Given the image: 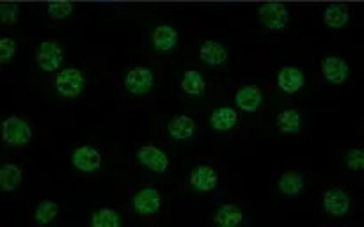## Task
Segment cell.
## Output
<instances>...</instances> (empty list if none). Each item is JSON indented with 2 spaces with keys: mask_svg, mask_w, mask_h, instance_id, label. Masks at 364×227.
<instances>
[{
  "mask_svg": "<svg viewBox=\"0 0 364 227\" xmlns=\"http://www.w3.org/2000/svg\"><path fill=\"white\" fill-rule=\"evenodd\" d=\"M137 162L144 169H148L153 174H164L171 169V158L167 151H164L159 145H142L137 151Z\"/></svg>",
  "mask_w": 364,
  "mask_h": 227,
  "instance_id": "obj_9",
  "label": "cell"
},
{
  "mask_svg": "<svg viewBox=\"0 0 364 227\" xmlns=\"http://www.w3.org/2000/svg\"><path fill=\"white\" fill-rule=\"evenodd\" d=\"M210 128L217 133H230L240 123V114H238V109L228 105H220L217 109L212 110L208 117Z\"/></svg>",
  "mask_w": 364,
  "mask_h": 227,
  "instance_id": "obj_12",
  "label": "cell"
},
{
  "mask_svg": "<svg viewBox=\"0 0 364 227\" xmlns=\"http://www.w3.org/2000/svg\"><path fill=\"white\" fill-rule=\"evenodd\" d=\"M85 85L87 74L78 66L60 67L53 78V91L63 99H77L85 91Z\"/></svg>",
  "mask_w": 364,
  "mask_h": 227,
  "instance_id": "obj_1",
  "label": "cell"
},
{
  "mask_svg": "<svg viewBox=\"0 0 364 227\" xmlns=\"http://www.w3.org/2000/svg\"><path fill=\"white\" fill-rule=\"evenodd\" d=\"M244 222V211L237 204H223L213 215V223L219 227H238Z\"/></svg>",
  "mask_w": 364,
  "mask_h": 227,
  "instance_id": "obj_19",
  "label": "cell"
},
{
  "mask_svg": "<svg viewBox=\"0 0 364 227\" xmlns=\"http://www.w3.org/2000/svg\"><path fill=\"white\" fill-rule=\"evenodd\" d=\"M196 121L192 119L187 114H178V116L171 117L169 123H167V133L173 140L185 142L191 140L196 135Z\"/></svg>",
  "mask_w": 364,
  "mask_h": 227,
  "instance_id": "obj_16",
  "label": "cell"
},
{
  "mask_svg": "<svg viewBox=\"0 0 364 227\" xmlns=\"http://www.w3.org/2000/svg\"><path fill=\"white\" fill-rule=\"evenodd\" d=\"M199 57H201L203 62L208 64V66H223V64H226L230 52H228V48L220 41L206 39V41H203L201 46H199Z\"/></svg>",
  "mask_w": 364,
  "mask_h": 227,
  "instance_id": "obj_17",
  "label": "cell"
},
{
  "mask_svg": "<svg viewBox=\"0 0 364 227\" xmlns=\"http://www.w3.org/2000/svg\"><path fill=\"white\" fill-rule=\"evenodd\" d=\"M59 204L55 201H50V199H43L36 204L34 213H32V218H34L36 226H50L52 222H55V218L59 216Z\"/></svg>",
  "mask_w": 364,
  "mask_h": 227,
  "instance_id": "obj_23",
  "label": "cell"
},
{
  "mask_svg": "<svg viewBox=\"0 0 364 227\" xmlns=\"http://www.w3.org/2000/svg\"><path fill=\"white\" fill-rule=\"evenodd\" d=\"M18 14H20V7L14 2H4L0 6V20L4 25H13L18 21Z\"/></svg>",
  "mask_w": 364,
  "mask_h": 227,
  "instance_id": "obj_29",
  "label": "cell"
},
{
  "mask_svg": "<svg viewBox=\"0 0 364 227\" xmlns=\"http://www.w3.org/2000/svg\"><path fill=\"white\" fill-rule=\"evenodd\" d=\"M322 20L329 28H343L350 20V9L345 4H333L326 7Z\"/></svg>",
  "mask_w": 364,
  "mask_h": 227,
  "instance_id": "obj_24",
  "label": "cell"
},
{
  "mask_svg": "<svg viewBox=\"0 0 364 227\" xmlns=\"http://www.w3.org/2000/svg\"><path fill=\"white\" fill-rule=\"evenodd\" d=\"M103 155L96 145L82 144L71 153V165L82 174H95L102 169Z\"/></svg>",
  "mask_w": 364,
  "mask_h": 227,
  "instance_id": "obj_6",
  "label": "cell"
},
{
  "mask_svg": "<svg viewBox=\"0 0 364 227\" xmlns=\"http://www.w3.org/2000/svg\"><path fill=\"white\" fill-rule=\"evenodd\" d=\"M32 126L20 116H9L2 121V140L9 148H25L32 140Z\"/></svg>",
  "mask_w": 364,
  "mask_h": 227,
  "instance_id": "obj_3",
  "label": "cell"
},
{
  "mask_svg": "<svg viewBox=\"0 0 364 227\" xmlns=\"http://www.w3.org/2000/svg\"><path fill=\"white\" fill-rule=\"evenodd\" d=\"M258 18L267 31L281 32L287 28L288 21H290V11L284 4L267 2L259 6Z\"/></svg>",
  "mask_w": 364,
  "mask_h": 227,
  "instance_id": "obj_7",
  "label": "cell"
},
{
  "mask_svg": "<svg viewBox=\"0 0 364 227\" xmlns=\"http://www.w3.org/2000/svg\"><path fill=\"white\" fill-rule=\"evenodd\" d=\"M220 176L217 169L208 163H199L188 174V184L198 194H212L219 187Z\"/></svg>",
  "mask_w": 364,
  "mask_h": 227,
  "instance_id": "obj_8",
  "label": "cell"
},
{
  "mask_svg": "<svg viewBox=\"0 0 364 227\" xmlns=\"http://www.w3.org/2000/svg\"><path fill=\"white\" fill-rule=\"evenodd\" d=\"M75 11V4L71 2H50L46 6V13L48 18L53 21H63L70 18Z\"/></svg>",
  "mask_w": 364,
  "mask_h": 227,
  "instance_id": "obj_26",
  "label": "cell"
},
{
  "mask_svg": "<svg viewBox=\"0 0 364 227\" xmlns=\"http://www.w3.org/2000/svg\"><path fill=\"white\" fill-rule=\"evenodd\" d=\"M36 66L45 73H55L63 67L64 62V48L57 39L48 38L43 39L38 45L34 53Z\"/></svg>",
  "mask_w": 364,
  "mask_h": 227,
  "instance_id": "obj_2",
  "label": "cell"
},
{
  "mask_svg": "<svg viewBox=\"0 0 364 227\" xmlns=\"http://www.w3.org/2000/svg\"><path fill=\"white\" fill-rule=\"evenodd\" d=\"M16 50H18V43L16 39L9 38V35H4L0 39V62L6 64L9 60H13V57L16 55Z\"/></svg>",
  "mask_w": 364,
  "mask_h": 227,
  "instance_id": "obj_27",
  "label": "cell"
},
{
  "mask_svg": "<svg viewBox=\"0 0 364 227\" xmlns=\"http://www.w3.org/2000/svg\"><path fill=\"white\" fill-rule=\"evenodd\" d=\"M277 190L287 197H297L304 190V177L297 170H287L277 179Z\"/></svg>",
  "mask_w": 364,
  "mask_h": 227,
  "instance_id": "obj_20",
  "label": "cell"
},
{
  "mask_svg": "<svg viewBox=\"0 0 364 227\" xmlns=\"http://www.w3.org/2000/svg\"><path fill=\"white\" fill-rule=\"evenodd\" d=\"M320 71H322V77L326 78V82H329L331 85H341L350 77V64L343 57L329 55L323 57L322 62H320Z\"/></svg>",
  "mask_w": 364,
  "mask_h": 227,
  "instance_id": "obj_11",
  "label": "cell"
},
{
  "mask_svg": "<svg viewBox=\"0 0 364 227\" xmlns=\"http://www.w3.org/2000/svg\"><path fill=\"white\" fill-rule=\"evenodd\" d=\"M345 165L350 170H363L364 169V151L361 148L348 149L345 155Z\"/></svg>",
  "mask_w": 364,
  "mask_h": 227,
  "instance_id": "obj_28",
  "label": "cell"
},
{
  "mask_svg": "<svg viewBox=\"0 0 364 227\" xmlns=\"http://www.w3.org/2000/svg\"><path fill=\"white\" fill-rule=\"evenodd\" d=\"M322 206L331 216H347L352 209V197L343 188H327L322 195Z\"/></svg>",
  "mask_w": 364,
  "mask_h": 227,
  "instance_id": "obj_10",
  "label": "cell"
},
{
  "mask_svg": "<svg viewBox=\"0 0 364 227\" xmlns=\"http://www.w3.org/2000/svg\"><path fill=\"white\" fill-rule=\"evenodd\" d=\"M206 78L205 74L196 70H188L181 74L180 89L187 96H201L206 91Z\"/></svg>",
  "mask_w": 364,
  "mask_h": 227,
  "instance_id": "obj_22",
  "label": "cell"
},
{
  "mask_svg": "<svg viewBox=\"0 0 364 227\" xmlns=\"http://www.w3.org/2000/svg\"><path fill=\"white\" fill-rule=\"evenodd\" d=\"M162 206V194L155 187L141 188V190L135 192L134 199H132V208L141 218H151V216L159 215Z\"/></svg>",
  "mask_w": 364,
  "mask_h": 227,
  "instance_id": "obj_4",
  "label": "cell"
},
{
  "mask_svg": "<svg viewBox=\"0 0 364 227\" xmlns=\"http://www.w3.org/2000/svg\"><path fill=\"white\" fill-rule=\"evenodd\" d=\"M277 87L284 92V94H297L304 89L306 85V74L301 67L297 66H283L279 71H277Z\"/></svg>",
  "mask_w": 364,
  "mask_h": 227,
  "instance_id": "obj_13",
  "label": "cell"
},
{
  "mask_svg": "<svg viewBox=\"0 0 364 227\" xmlns=\"http://www.w3.org/2000/svg\"><path fill=\"white\" fill-rule=\"evenodd\" d=\"M302 114L297 109H284L276 117V128L281 135H299L302 131Z\"/></svg>",
  "mask_w": 364,
  "mask_h": 227,
  "instance_id": "obj_18",
  "label": "cell"
},
{
  "mask_svg": "<svg viewBox=\"0 0 364 227\" xmlns=\"http://www.w3.org/2000/svg\"><path fill=\"white\" fill-rule=\"evenodd\" d=\"M180 41V32L176 27L169 23H160L151 32V45L156 52L169 53L173 52Z\"/></svg>",
  "mask_w": 364,
  "mask_h": 227,
  "instance_id": "obj_14",
  "label": "cell"
},
{
  "mask_svg": "<svg viewBox=\"0 0 364 227\" xmlns=\"http://www.w3.org/2000/svg\"><path fill=\"white\" fill-rule=\"evenodd\" d=\"M23 181V170H21L20 165L16 163H4L0 167V188L2 192L9 194V192H14Z\"/></svg>",
  "mask_w": 364,
  "mask_h": 227,
  "instance_id": "obj_21",
  "label": "cell"
},
{
  "mask_svg": "<svg viewBox=\"0 0 364 227\" xmlns=\"http://www.w3.org/2000/svg\"><path fill=\"white\" fill-rule=\"evenodd\" d=\"M263 103V92L258 85H242L235 92V106L240 112L255 114L258 112Z\"/></svg>",
  "mask_w": 364,
  "mask_h": 227,
  "instance_id": "obj_15",
  "label": "cell"
},
{
  "mask_svg": "<svg viewBox=\"0 0 364 227\" xmlns=\"http://www.w3.org/2000/svg\"><path fill=\"white\" fill-rule=\"evenodd\" d=\"M89 226L91 227H121L123 226V218L119 213L112 208H103L95 209L89 216Z\"/></svg>",
  "mask_w": 364,
  "mask_h": 227,
  "instance_id": "obj_25",
  "label": "cell"
},
{
  "mask_svg": "<svg viewBox=\"0 0 364 227\" xmlns=\"http://www.w3.org/2000/svg\"><path fill=\"white\" fill-rule=\"evenodd\" d=\"M124 91L132 96H144L155 87V73L148 66H134L123 78Z\"/></svg>",
  "mask_w": 364,
  "mask_h": 227,
  "instance_id": "obj_5",
  "label": "cell"
}]
</instances>
